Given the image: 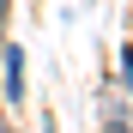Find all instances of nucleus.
<instances>
[{"label": "nucleus", "instance_id": "f03ea898", "mask_svg": "<svg viewBox=\"0 0 133 133\" xmlns=\"http://www.w3.org/2000/svg\"><path fill=\"white\" fill-rule=\"evenodd\" d=\"M121 73H127V85H133V49H127V55H121Z\"/></svg>", "mask_w": 133, "mask_h": 133}, {"label": "nucleus", "instance_id": "f257e3e1", "mask_svg": "<svg viewBox=\"0 0 133 133\" xmlns=\"http://www.w3.org/2000/svg\"><path fill=\"white\" fill-rule=\"evenodd\" d=\"M6 97L12 103L24 97V55H18V49H6Z\"/></svg>", "mask_w": 133, "mask_h": 133}]
</instances>
